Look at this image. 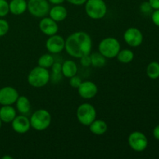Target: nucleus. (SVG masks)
Segmentation results:
<instances>
[{"label": "nucleus", "instance_id": "nucleus-1", "mask_svg": "<svg viewBox=\"0 0 159 159\" xmlns=\"http://www.w3.org/2000/svg\"><path fill=\"white\" fill-rule=\"evenodd\" d=\"M92 47L91 37L83 31L73 33L65 40V51L68 55L75 58H80L82 56L91 54Z\"/></svg>", "mask_w": 159, "mask_h": 159}, {"label": "nucleus", "instance_id": "nucleus-2", "mask_svg": "<svg viewBox=\"0 0 159 159\" xmlns=\"http://www.w3.org/2000/svg\"><path fill=\"white\" fill-rule=\"evenodd\" d=\"M51 79V74L48 69L37 66L33 68L27 76V82L30 86L42 88L47 85Z\"/></svg>", "mask_w": 159, "mask_h": 159}, {"label": "nucleus", "instance_id": "nucleus-3", "mask_svg": "<svg viewBox=\"0 0 159 159\" xmlns=\"http://www.w3.org/2000/svg\"><path fill=\"white\" fill-rule=\"evenodd\" d=\"M30 122L31 128L37 131H43L51 125V115L45 109H39L31 115Z\"/></svg>", "mask_w": 159, "mask_h": 159}, {"label": "nucleus", "instance_id": "nucleus-4", "mask_svg": "<svg viewBox=\"0 0 159 159\" xmlns=\"http://www.w3.org/2000/svg\"><path fill=\"white\" fill-rule=\"evenodd\" d=\"M86 15L92 20H101L107 15V6L104 0H87L85 3Z\"/></svg>", "mask_w": 159, "mask_h": 159}, {"label": "nucleus", "instance_id": "nucleus-5", "mask_svg": "<svg viewBox=\"0 0 159 159\" xmlns=\"http://www.w3.org/2000/svg\"><path fill=\"white\" fill-rule=\"evenodd\" d=\"M120 51V43L115 37H106L99 44V52L106 58H114Z\"/></svg>", "mask_w": 159, "mask_h": 159}, {"label": "nucleus", "instance_id": "nucleus-6", "mask_svg": "<svg viewBox=\"0 0 159 159\" xmlns=\"http://www.w3.org/2000/svg\"><path fill=\"white\" fill-rule=\"evenodd\" d=\"M96 110L92 104L82 103L78 107L76 117L78 121L84 126H89L96 119Z\"/></svg>", "mask_w": 159, "mask_h": 159}, {"label": "nucleus", "instance_id": "nucleus-7", "mask_svg": "<svg viewBox=\"0 0 159 159\" xmlns=\"http://www.w3.org/2000/svg\"><path fill=\"white\" fill-rule=\"evenodd\" d=\"M51 7L48 0H29L27 10L30 14L37 18H43L48 15Z\"/></svg>", "mask_w": 159, "mask_h": 159}, {"label": "nucleus", "instance_id": "nucleus-8", "mask_svg": "<svg viewBox=\"0 0 159 159\" xmlns=\"http://www.w3.org/2000/svg\"><path fill=\"white\" fill-rule=\"evenodd\" d=\"M128 144L130 148L134 151L141 152L147 148L148 141L144 133L141 131H134L129 135Z\"/></svg>", "mask_w": 159, "mask_h": 159}, {"label": "nucleus", "instance_id": "nucleus-9", "mask_svg": "<svg viewBox=\"0 0 159 159\" xmlns=\"http://www.w3.org/2000/svg\"><path fill=\"white\" fill-rule=\"evenodd\" d=\"M143 34L136 27H130L125 30L124 34V40L127 45L132 48L139 47L142 43Z\"/></svg>", "mask_w": 159, "mask_h": 159}, {"label": "nucleus", "instance_id": "nucleus-10", "mask_svg": "<svg viewBox=\"0 0 159 159\" xmlns=\"http://www.w3.org/2000/svg\"><path fill=\"white\" fill-rule=\"evenodd\" d=\"M65 40L57 34L48 37L46 40L45 47L48 52L51 54H59L65 49Z\"/></svg>", "mask_w": 159, "mask_h": 159}, {"label": "nucleus", "instance_id": "nucleus-11", "mask_svg": "<svg viewBox=\"0 0 159 159\" xmlns=\"http://www.w3.org/2000/svg\"><path fill=\"white\" fill-rule=\"evenodd\" d=\"M20 96L19 93L12 86H5L0 89V105H13Z\"/></svg>", "mask_w": 159, "mask_h": 159}, {"label": "nucleus", "instance_id": "nucleus-12", "mask_svg": "<svg viewBox=\"0 0 159 159\" xmlns=\"http://www.w3.org/2000/svg\"><path fill=\"white\" fill-rule=\"evenodd\" d=\"M78 93L82 99H91L97 95L98 87L93 82L85 81L78 88Z\"/></svg>", "mask_w": 159, "mask_h": 159}, {"label": "nucleus", "instance_id": "nucleus-13", "mask_svg": "<svg viewBox=\"0 0 159 159\" xmlns=\"http://www.w3.org/2000/svg\"><path fill=\"white\" fill-rule=\"evenodd\" d=\"M12 124V128L16 133L23 134L27 133L31 128L30 122V119L26 115H19L14 118L13 120L11 122Z\"/></svg>", "mask_w": 159, "mask_h": 159}, {"label": "nucleus", "instance_id": "nucleus-14", "mask_svg": "<svg viewBox=\"0 0 159 159\" xmlns=\"http://www.w3.org/2000/svg\"><path fill=\"white\" fill-rule=\"evenodd\" d=\"M39 29L44 35L50 37L54 35L58 31V25L51 17H43L39 23Z\"/></svg>", "mask_w": 159, "mask_h": 159}, {"label": "nucleus", "instance_id": "nucleus-15", "mask_svg": "<svg viewBox=\"0 0 159 159\" xmlns=\"http://www.w3.org/2000/svg\"><path fill=\"white\" fill-rule=\"evenodd\" d=\"M49 16L54 21L61 22L64 21L68 16V11L65 6L61 5H54L52 8L50 9Z\"/></svg>", "mask_w": 159, "mask_h": 159}, {"label": "nucleus", "instance_id": "nucleus-16", "mask_svg": "<svg viewBox=\"0 0 159 159\" xmlns=\"http://www.w3.org/2000/svg\"><path fill=\"white\" fill-rule=\"evenodd\" d=\"M16 116V110L12 105L2 106L0 108V119L2 122L9 124Z\"/></svg>", "mask_w": 159, "mask_h": 159}, {"label": "nucleus", "instance_id": "nucleus-17", "mask_svg": "<svg viewBox=\"0 0 159 159\" xmlns=\"http://www.w3.org/2000/svg\"><path fill=\"white\" fill-rule=\"evenodd\" d=\"M9 12L16 16L22 15L27 10L26 0H11L9 3Z\"/></svg>", "mask_w": 159, "mask_h": 159}, {"label": "nucleus", "instance_id": "nucleus-18", "mask_svg": "<svg viewBox=\"0 0 159 159\" xmlns=\"http://www.w3.org/2000/svg\"><path fill=\"white\" fill-rule=\"evenodd\" d=\"M78 72V66L75 61L71 60H66L61 64L62 75L70 79L72 76L76 75Z\"/></svg>", "mask_w": 159, "mask_h": 159}, {"label": "nucleus", "instance_id": "nucleus-19", "mask_svg": "<svg viewBox=\"0 0 159 159\" xmlns=\"http://www.w3.org/2000/svg\"><path fill=\"white\" fill-rule=\"evenodd\" d=\"M89 130L95 135L100 136L104 134L107 131L108 126L107 124L102 120H95L89 126Z\"/></svg>", "mask_w": 159, "mask_h": 159}, {"label": "nucleus", "instance_id": "nucleus-20", "mask_svg": "<svg viewBox=\"0 0 159 159\" xmlns=\"http://www.w3.org/2000/svg\"><path fill=\"white\" fill-rule=\"evenodd\" d=\"M15 104L16 107L17 111H18L20 114L26 115L30 113V99H28L26 96H19Z\"/></svg>", "mask_w": 159, "mask_h": 159}, {"label": "nucleus", "instance_id": "nucleus-21", "mask_svg": "<svg viewBox=\"0 0 159 159\" xmlns=\"http://www.w3.org/2000/svg\"><path fill=\"white\" fill-rule=\"evenodd\" d=\"M116 58L120 63L128 64L130 63L134 60V52L130 49H124L120 50L116 55Z\"/></svg>", "mask_w": 159, "mask_h": 159}, {"label": "nucleus", "instance_id": "nucleus-22", "mask_svg": "<svg viewBox=\"0 0 159 159\" xmlns=\"http://www.w3.org/2000/svg\"><path fill=\"white\" fill-rule=\"evenodd\" d=\"M54 63V58L51 54H43V55H41L40 57H39L38 61H37L38 66L47 68V69L51 68V66H52Z\"/></svg>", "mask_w": 159, "mask_h": 159}, {"label": "nucleus", "instance_id": "nucleus-23", "mask_svg": "<svg viewBox=\"0 0 159 159\" xmlns=\"http://www.w3.org/2000/svg\"><path fill=\"white\" fill-rule=\"evenodd\" d=\"M90 57H91V63L92 65L95 68H102L107 63L106 57L100 53L95 52L93 54H90Z\"/></svg>", "mask_w": 159, "mask_h": 159}, {"label": "nucleus", "instance_id": "nucleus-24", "mask_svg": "<svg viewBox=\"0 0 159 159\" xmlns=\"http://www.w3.org/2000/svg\"><path fill=\"white\" fill-rule=\"evenodd\" d=\"M146 73L151 79H157L159 78V63L157 61H152L148 65Z\"/></svg>", "mask_w": 159, "mask_h": 159}, {"label": "nucleus", "instance_id": "nucleus-25", "mask_svg": "<svg viewBox=\"0 0 159 159\" xmlns=\"http://www.w3.org/2000/svg\"><path fill=\"white\" fill-rule=\"evenodd\" d=\"M51 71L52 74L51 75V79H52L53 82H57L61 79V64L59 62H55L51 66Z\"/></svg>", "mask_w": 159, "mask_h": 159}, {"label": "nucleus", "instance_id": "nucleus-26", "mask_svg": "<svg viewBox=\"0 0 159 159\" xmlns=\"http://www.w3.org/2000/svg\"><path fill=\"white\" fill-rule=\"evenodd\" d=\"M9 12V2L6 0H0V18L6 16Z\"/></svg>", "mask_w": 159, "mask_h": 159}, {"label": "nucleus", "instance_id": "nucleus-27", "mask_svg": "<svg viewBox=\"0 0 159 159\" xmlns=\"http://www.w3.org/2000/svg\"><path fill=\"white\" fill-rule=\"evenodd\" d=\"M9 30V24L6 20L0 18V37H4Z\"/></svg>", "mask_w": 159, "mask_h": 159}, {"label": "nucleus", "instance_id": "nucleus-28", "mask_svg": "<svg viewBox=\"0 0 159 159\" xmlns=\"http://www.w3.org/2000/svg\"><path fill=\"white\" fill-rule=\"evenodd\" d=\"M153 10V8L152 7L149 2H144L140 6V11L144 15H148V14L152 13Z\"/></svg>", "mask_w": 159, "mask_h": 159}, {"label": "nucleus", "instance_id": "nucleus-29", "mask_svg": "<svg viewBox=\"0 0 159 159\" xmlns=\"http://www.w3.org/2000/svg\"><path fill=\"white\" fill-rule=\"evenodd\" d=\"M82 82V79L79 76L77 75H74L72 77L70 78V80H69V84L72 88L75 89H78L79 87V85H81V83Z\"/></svg>", "mask_w": 159, "mask_h": 159}, {"label": "nucleus", "instance_id": "nucleus-30", "mask_svg": "<svg viewBox=\"0 0 159 159\" xmlns=\"http://www.w3.org/2000/svg\"><path fill=\"white\" fill-rule=\"evenodd\" d=\"M80 63L83 67H89L92 65L90 54H86L80 57Z\"/></svg>", "mask_w": 159, "mask_h": 159}, {"label": "nucleus", "instance_id": "nucleus-31", "mask_svg": "<svg viewBox=\"0 0 159 159\" xmlns=\"http://www.w3.org/2000/svg\"><path fill=\"white\" fill-rule=\"evenodd\" d=\"M152 20L155 26L159 27V9H154L152 13Z\"/></svg>", "mask_w": 159, "mask_h": 159}, {"label": "nucleus", "instance_id": "nucleus-32", "mask_svg": "<svg viewBox=\"0 0 159 159\" xmlns=\"http://www.w3.org/2000/svg\"><path fill=\"white\" fill-rule=\"evenodd\" d=\"M87 0H67V2L74 6H82L85 3Z\"/></svg>", "mask_w": 159, "mask_h": 159}, {"label": "nucleus", "instance_id": "nucleus-33", "mask_svg": "<svg viewBox=\"0 0 159 159\" xmlns=\"http://www.w3.org/2000/svg\"><path fill=\"white\" fill-rule=\"evenodd\" d=\"M148 2L153 9H159V0H148Z\"/></svg>", "mask_w": 159, "mask_h": 159}, {"label": "nucleus", "instance_id": "nucleus-34", "mask_svg": "<svg viewBox=\"0 0 159 159\" xmlns=\"http://www.w3.org/2000/svg\"><path fill=\"white\" fill-rule=\"evenodd\" d=\"M153 136H154V138H155V139L159 141V124H158V125H157L156 127L154 128Z\"/></svg>", "mask_w": 159, "mask_h": 159}, {"label": "nucleus", "instance_id": "nucleus-35", "mask_svg": "<svg viewBox=\"0 0 159 159\" xmlns=\"http://www.w3.org/2000/svg\"><path fill=\"white\" fill-rule=\"evenodd\" d=\"M49 3L54 5H61L65 2V0H48Z\"/></svg>", "mask_w": 159, "mask_h": 159}, {"label": "nucleus", "instance_id": "nucleus-36", "mask_svg": "<svg viewBox=\"0 0 159 159\" xmlns=\"http://www.w3.org/2000/svg\"><path fill=\"white\" fill-rule=\"evenodd\" d=\"M2 158V159H12V157L8 156V155H5V156H3Z\"/></svg>", "mask_w": 159, "mask_h": 159}, {"label": "nucleus", "instance_id": "nucleus-37", "mask_svg": "<svg viewBox=\"0 0 159 159\" xmlns=\"http://www.w3.org/2000/svg\"><path fill=\"white\" fill-rule=\"evenodd\" d=\"M2 120H1V119H0V128H1V127H2Z\"/></svg>", "mask_w": 159, "mask_h": 159}]
</instances>
